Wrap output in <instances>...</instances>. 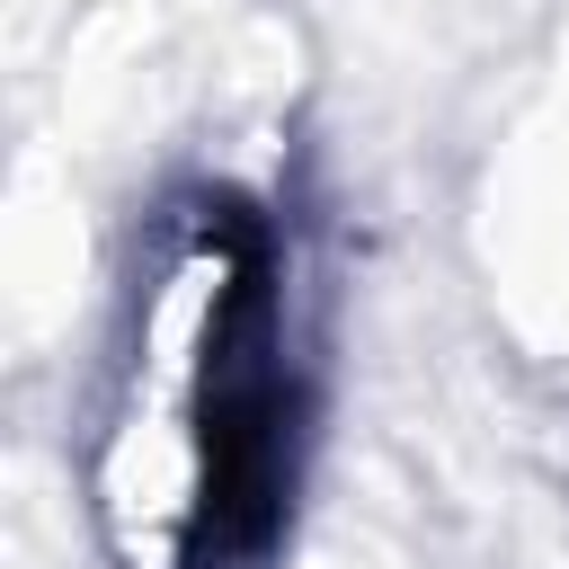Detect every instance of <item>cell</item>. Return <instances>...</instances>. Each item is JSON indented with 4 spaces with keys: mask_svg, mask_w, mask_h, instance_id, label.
Here are the masks:
<instances>
[{
    "mask_svg": "<svg viewBox=\"0 0 569 569\" xmlns=\"http://www.w3.org/2000/svg\"><path fill=\"white\" fill-rule=\"evenodd\" d=\"M302 471V347L284 231L258 196L169 187L133 240L116 365L89 445V516L116 569H267Z\"/></svg>",
    "mask_w": 569,
    "mask_h": 569,
    "instance_id": "cell-1",
    "label": "cell"
}]
</instances>
